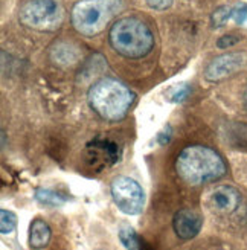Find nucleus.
Instances as JSON below:
<instances>
[{"instance_id": "obj_1", "label": "nucleus", "mask_w": 247, "mask_h": 250, "mask_svg": "<svg viewBox=\"0 0 247 250\" xmlns=\"http://www.w3.org/2000/svg\"><path fill=\"white\" fill-rule=\"evenodd\" d=\"M176 171L188 185L212 183L226 174V164L215 149L203 145L186 146L176 160Z\"/></svg>"}, {"instance_id": "obj_2", "label": "nucleus", "mask_w": 247, "mask_h": 250, "mask_svg": "<svg viewBox=\"0 0 247 250\" xmlns=\"http://www.w3.org/2000/svg\"><path fill=\"white\" fill-rule=\"evenodd\" d=\"M87 99L98 116L115 122L127 116L136 95L122 81L115 78H103L90 87Z\"/></svg>"}, {"instance_id": "obj_3", "label": "nucleus", "mask_w": 247, "mask_h": 250, "mask_svg": "<svg viewBox=\"0 0 247 250\" xmlns=\"http://www.w3.org/2000/svg\"><path fill=\"white\" fill-rule=\"evenodd\" d=\"M108 40L115 51L125 58H142L154 46L153 32L136 17L119 19L110 29Z\"/></svg>"}, {"instance_id": "obj_4", "label": "nucleus", "mask_w": 247, "mask_h": 250, "mask_svg": "<svg viewBox=\"0 0 247 250\" xmlns=\"http://www.w3.org/2000/svg\"><path fill=\"white\" fill-rule=\"evenodd\" d=\"M122 0H81L72 8L70 20L80 34L93 37L122 11Z\"/></svg>"}, {"instance_id": "obj_5", "label": "nucleus", "mask_w": 247, "mask_h": 250, "mask_svg": "<svg viewBox=\"0 0 247 250\" xmlns=\"http://www.w3.org/2000/svg\"><path fill=\"white\" fill-rule=\"evenodd\" d=\"M20 23L34 31H57L64 20V11L55 0H28L19 12Z\"/></svg>"}, {"instance_id": "obj_6", "label": "nucleus", "mask_w": 247, "mask_h": 250, "mask_svg": "<svg viewBox=\"0 0 247 250\" xmlns=\"http://www.w3.org/2000/svg\"><path fill=\"white\" fill-rule=\"evenodd\" d=\"M113 202L125 215H139L145 208V192L142 186L131 177L119 176L110 185Z\"/></svg>"}, {"instance_id": "obj_7", "label": "nucleus", "mask_w": 247, "mask_h": 250, "mask_svg": "<svg viewBox=\"0 0 247 250\" xmlns=\"http://www.w3.org/2000/svg\"><path fill=\"white\" fill-rule=\"evenodd\" d=\"M246 66V55L240 52H229L214 58L205 69V78L207 81H223L232 75L238 73Z\"/></svg>"}, {"instance_id": "obj_8", "label": "nucleus", "mask_w": 247, "mask_h": 250, "mask_svg": "<svg viewBox=\"0 0 247 250\" xmlns=\"http://www.w3.org/2000/svg\"><path fill=\"white\" fill-rule=\"evenodd\" d=\"M241 203V194L230 185L217 186L207 195V205L218 214H232Z\"/></svg>"}, {"instance_id": "obj_9", "label": "nucleus", "mask_w": 247, "mask_h": 250, "mask_svg": "<svg viewBox=\"0 0 247 250\" xmlns=\"http://www.w3.org/2000/svg\"><path fill=\"white\" fill-rule=\"evenodd\" d=\"M172 228L179 238L192 240L203 228V217L194 209H182L174 215Z\"/></svg>"}, {"instance_id": "obj_10", "label": "nucleus", "mask_w": 247, "mask_h": 250, "mask_svg": "<svg viewBox=\"0 0 247 250\" xmlns=\"http://www.w3.org/2000/svg\"><path fill=\"white\" fill-rule=\"evenodd\" d=\"M51 228L44 220L37 218L31 223L29 226V246L34 250L44 249L49 241H51Z\"/></svg>"}, {"instance_id": "obj_11", "label": "nucleus", "mask_w": 247, "mask_h": 250, "mask_svg": "<svg viewBox=\"0 0 247 250\" xmlns=\"http://www.w3.org/2000/svg\"><path fill=\"white\" fill-rule=\"evenodd\" d=\"M51 55L55 62H60V64H63V66H72L78 58V49L73 44L58 43L54 46Z\"/></svg>"}, {"instance_id": "obj_12", "label": "nucleus", "mask_w": 247, "mask_h": 250, "mask_svg": "<svg viewBox=\"0 0 247 250\" xmlns=\"http://www.w3.org/2000/svg\"><path fill=\"white\" fill-rule=\"evenodd\" d=\"M35 200L39 203L44 205V206L57 208V206H63L69 198L66 195H63V194L54 191V189H47V188H39V189L35 191Z\"/></svg>"}, {"instance_id": "obj_13", "label": "nucleus", "mask_w": 247, "mask_h": 250, "mask_svg": "<svg viewBox=\"0 0 247 250\" xmlns=\"http://www.w3.org/2000/svg\"><path fill=\"white\" fill-rule=\"evenodd\" d=\"M119 240L124 244L127 250H144L142 247V241L139 238V235L136 233V230L133 228H121L119 230Z\"/></svg>"}, {"instance_id": "obj_14", "label": "nucleus", "mask_w": 247, "mask_h": 250, "mask_svg": "<svg viewBox=\"0 0 247 250\" xmlns=\"http://www.w3.org/2000/svg\"><path fill=\"white\" fill-rule=\"evenodd\" d=\"M17 228V215L8 209L0 210V232L3 235L11 233Z\"/></svg>"}, {"instance_id": "obj_15", "label": "nucleus", "mask_w": 247, "mask_h": 250, "mask_svg": "<svg viewBox=\"0 0 247 250\" xmlns=\"http://www.w3.org/2000/svg\"><path fill=\"white\" fill-rule=\"evenodd\" d=\"M232 19V8L229 6H221L212 14V24L215 28H221Z\"/></svg>"}, {"instance_id": "obj_16", "label": "nucleus", "mask_w": 247, "mask_h": 250, "mask_svg": "<svg viewBox=\"0 0 247 250\" xmlns=\"http://www.w3.org/2000/svg\"><path fill=\"white\" fill-rule=\"evenodd\" d=\"M191 93V87L188 84H180L179 87H176L174 90H172V93L169 95V99L172 103H182L185 101Z\"/></svg>"}, {"instance_id": "obj_17", "label": "nucleus", "mask_w": 247, "mask_h": 250, "mask_svg": "<svg viewBox=\"0 0 247 250\" xmlns=\"http://www.w3.org/2000/svg\"><path fill=\"white\" fill-rule=\"evenodd\" d=\"M247 19V5L244 3H240L237 6L232 8V20L238 23V24H243Z\"/></svg>"}, {"instance_id": "obj_18", "label": "nucleus", "mask_w": 247, "mask_h": 250, "mask_svg": "<svg viewBox=\"0 0 247 250\" xmlns=\"http://www.w3.org/2000/svg\"><path fill=\"white\" fill-rule=\"evenodd\" d=\"M174 0H145V3L150 6L151 9H156V11H164V9H168Z\"/></svg>"}, {"instance_id": "obj_19", "label": "nucleus", "mask_w": 247, "mask_h": 250, "mask_svg": "<svg viewBox=\"0 0 247 250\" xmlns=\"http://www.w3.org/2000/svg\"><path fill=\"white\" fill-rule=\"evenodd\" d=\"M238 42H240V37H237V35H225L217 42V46L220 49H227L233 44H237Z\"/></svg>"}, {"instance_id": "obj_20", "label": "nucleus", "mask_w": 247, "mask_h": 250, "mask_svg": "<svg viewBox=\"0 0 247 250\" xmlns=\"http://www.w3.org/2000/svg\"><path fill=\"white\" fill-rule=\"evenodd\" d=\"M246 101H247V95H246Z\"/></svg>"}]
</instances>
